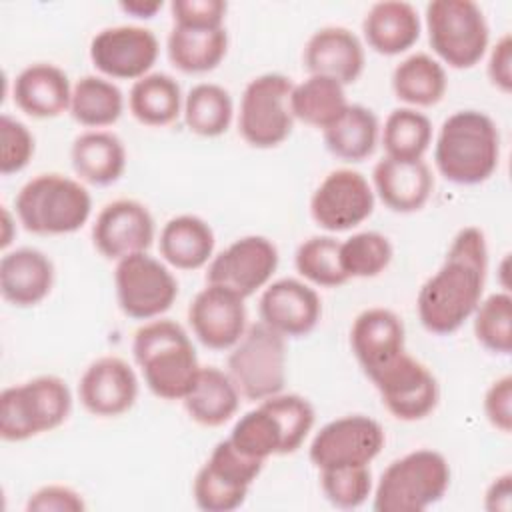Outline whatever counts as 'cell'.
<instances>
[{"label":"cell","instance_id":"6da1fadb","mask_svg":"<svg viewBox=\"0 0 512 512\" xmlns=\"http://www.w3.org/2000/svg\"><path fill=\"white\" fill-rule=\"evenodd\" d=\"M488 270V248L484 232L476 226L462 228L434 276H430L416 298L422 326L438 336L456 332L482 300Z\"/></svg>","mask_w":512,"mask_h":512},{"label":"cell","instance_id":"7a4b0ae2","mask_svg":"<svg viewBox=\"0 0 512 512\" xmlns=\"http://www.w3.org/2000/svg\"><path fill=\"white\" fill-rule=\"evenodd\" d=\"M500 160V134L494 120L480 110L450 114L434 144V164L452 184L476 186L486 182Z\"/></svg>","mask_w":512,"mask_h":512},{"label":"cell","instance_id":"3957f363","mask_svg":"<svg viewBox=\"0 0 512 512\" xmlns=\"http://www.w3.org/2000/svg\"><path fill=\"white\" fill-rule=\"evenodd\" d=\"M132 354L146 386L162 400H182L200 370L190 336L168 318L140 326L132 340Z\"/></svg>","mask_w":512,"mask_h":512},{"label":"cell","instance_id":"277c9868","mask_svg":"<svg viewBox=\"0 0 512 512\" xmlns=\"http://www.w3.org/2000/svg\"><path fill=\"white\" fill-rule=\"evenodd\" d=\"M314 406L300 394H274L238 418L228 440L246 456L264 460L296 452L314 426Z\"/></svg>","mask_w":512,"mask_h":512},{"label":"cell","instance_id":"5b68a950","mask_svg":"<svg viewBox=\"0 0 512 512\" xmlns=\"http://www.w3.org/2000/svg\"><path fill=\"white\" fill-rule=\"evenodd\" d=\"M24 230L40 236H60L80 230L92 212L90 192L68 176L50 172L28 180L14 200Z\"/></svg>","mask_w":512,"mask_h":512},{"label":"cell","instance_id":"8992f818","mask_svg":"<svg viewBox=\"0 0 512 512\" xmlns=\"http://www.w3.org/2000/svg\"><path fill=\"white\" fill-rule=\"evenodd\" d=\"M450 486L448 460L428 448L404 454L388 464L376 490V512H422L440 502Z\"/></svg>","mask_w":512,"mask_h":512},{"label":"cell","instance_id":"52a82bcc","mask_svg":"<svg viewBox=\"0 0 512 512\" xmlns=\"http://www.w3.org/2000/svg\"><path fill=\"white\" fill-rule=\"evenodd\" d=\"M72 410L68 384L58 376H36L0 394V436L24 442L66 422Z\"/></svg>","mask_w":512,"mask_h":512},{"label":"cell","instance_id":"ba28073f","mask_svg":"<svg viewBox=\"0 0 512 512\" xmlns=\"http://www.w3.org/2000/svg\"><path fill=\"white\" fill-rule=\"evenodd\" d=\"M426 30L432 50L452 68L476 66L486 54L490 30L472 0H432L426 6Z\"/></svg>","mask_w":512,"mask_h":512},{"label":"cell","instance_id":"9c48e42d","mask_svg":"<svg viewBox=\"0 0 512 512\" xmlns=\"http://www.w3.org/2000/svg\"><path fill=\"white\" fill-rule=\"evenodd\" d=\"M228 374L240 396L252 402L280 394L286 384L284 336L256 322L246 328L228 356Z\"/></svg>","mask_w":512,"mask_h":512},{"label":"cell","instance_id":"30bf717a","mask_svg":"<svg viewBox=\"0 0 512 512\" xmlns=\"http://www.w3.org/2000/svg\"><path fill=\"white\" fill-rule=\"evenodd\" d=\"M292 88V80L278 72L260 74L246 84L238 112V132L246 144L274 148L290 136L294 126L290 112Z\"/></svg>","mask_w":512,"mask_h":512},{"label":"cell","instance_id":"8fae6325","mask_svg":"<svg viewBox=\"0 0 512 512\" xmlns=\"http://www.w3.org/2000/svg\"><path fill=\"white\" fill-rule=\"evenodd\" d=\"M262 468L264 460L242 454L228 438L220 440L194 478L196 506L206 512L240 508Z\"/></svg>","mask_w":512,"mask_h":512},{"label":"cell","instance_id":"7c38bea8","mask_svg":"<svg viewBox=\"0 0 512 512\" xmlns=\"http://www.w3.org/2000/svg\"><path fill=\"white\" fill-rule=\"evenodd\" d=\"M114 288L120 310L134 320L162 316L178 296V282L172 272L146 252L118 260Z\"/></svg>","mask_w":512,"mask_h":512},{"label":"cell","instance_id":"4fadbf2b","mask_svg":"<svg viewBox=\"0 0 512 512\" xmlns=\"http://www.w3.org/2000/svg\"><path fill=\"white\" fill-rule=\"evenodd\" d=\"M382 426L364 414H348L324 424L310 442L308 456L318 470L368 466L384 448Z\"/></svg>","mask_w":512,"mask_h":512},{"label":"cell","instance_id":"5bb4252c","mask_svg":"<svg viewBox=\"0 0 512 512\" xmlns=\"http://www.w3.org/2000/svg\"><path fill=\"white\" fill-rule=\"evenodd\" d=\"M386 410L404 422H416L434 412L440 388L434 374L414 356L402 352L372 378Z\"/></svg>","mask_w":512,"mask_h":512},{"label":"cell","instance_id":"9a60e30c","mask_svg":"<svg viewBox=\"0 0 512 512\" xmlns=\"http://www.w3.org/2000/svg\"><path fill=\"white\" fill-rule=\"evenodd\" d=\"M374 210L368 180L350 168L332 170L310 198L312 220L328 232H344L362 224Z\"/></svg>","mask_w":512,"mask_h":512},{"label":"cell","instance_id":"2e32d148","mask_svg":"<svg viewBox=\"0 0 512 512\" xmlns=\"http://www.w3.org/2000/svg\"><path fill=\"white\" fill-rule=\"evenodd\" d=\"M278 268V250L264 236H242L216 254L206 272L208 284L224 286L244 300L268 284Z\"/></svg>","mask_w":512,"mask_h":512},{"label":"cell","instance_id":"e0dca14e","mask_svg":"<svg viewBox=\"0 0 512 512\" xmlns=\"http://www.w3.org/2000/svg\"><path fill=\"white\" fill-rule=\"evenodd\" d=\"M160 46L152 30L122 24L100 30L90 42V60L108 78L140 80L156 64Z\"/></svg>","mask_w":512,"mask_h":512},{"label":"cell","instance_id":"ac0fdd59","mask_svg":"<svg viewBox=\"0 0 512 512\" xmlns=\"http://www.w3.org/2000/svg\"><path fill=\"white\" fill-rule=\"evenodd\" d=\"M154 240V218L150 210L130 198L106 204L92 226V242L108 260H122L146 252Z\"/></svg>","mask_w":512,"mask_h":512},{"label":"cell","instance_id":"d6986e66","mask_svg":"<svg viewBox=\"0 0 512 512\" xmlns=\"http://www.w3.org/2000/svg\"><path fill=\"white\" fill-rule=\"evenodd\" d=\"M188 322L206 348L228 350L246 332L244 298L224 286L208 284L194 296Z\"/></svg>","mask_w":512,"mask_h":512},{"label":"cell","instance_id":"ffe728a7","mask_svg":"<svg viewBox=\"0 0 512 512\" xmlns=\"http://www.w3.org/2000/svg\"><path fill=\"white\" fill-rule=\"evenodd\" d=\"M258 312L260 322L284 338H300L316 328L322 316V302L308 284L296 278H282L264 288Z\"/></svg>","mask_w":512,"mask_h":512},{"label":"cell","instance_id":"44dd1931","mask_svg":"<svg viewBox=\"0 0 512 512\" xmlns=\"http://www.w3.org/2000/svg\"><path fill=\"white\" fill-rule=\"evenodd\" d=\"M78 398L92 416L114 418L134 406L138 398V378L126 360L102 356L80 376Z\"/></svg>","mask_w":512,"mask_h":512},{"label":"cell","instance_id":"7402d4cb","mask_svg":"<svg viewBox=\"0 0 512 512\" xmlns=\"http://www.w3.org/2000/svg\"><path fill=\"white\" fill-rule=\"evenodd\" d=\"M352 352L368 378L388 366L404 350V324L388 308L360 312L350 328Z\"/></svg>","mask_w":512,"mask_h":512},{"label":"cell","instance_id":"603a6c76","mask_svg":"<svg viewBox=\"0 0 512 512\" xmlns=\"http://www.w3.org/2000/svg\"><path fill=\"white\" fill-rule=\"evenodd\" d=\"M302 60L310 76H326L346 86L364 70V46L352 30L324 26L308 38Z\"/></svg>","mask_w":512,"mask_h":512},{"label":"cell","instance_id":"cb8c5ba5","mask_svg":"<svg viewBox=\"0 0 512 512\" xmlns=\"http://www.w3.org/2000/svg\"><path fill=\"white\" fill-rule=\"evenodd\" d=\"M54 264L38 248H16L0 260V292L18 308L40 304L52 290Z\"/></svg>","mask_w":512,"mask_h":512},{"label":"cell","instance_id":"d4e9b609","mask_svg":"<svg viewBox=\"0 0 512 512\" xmlns=\"http://www.w3.org/2000/svg\"><path fill=\"white\" fill-rule=\"evenodd\" d=\"M372 182L382 204L400 214L420 210L434 188V176L424 160L402 162L388 156L376 162Z\"/></svg>","mask_w":512,"mask_h":512},{"label":"cell","instance_id":"484cf974","mask_svg":"<svg viewBox=\"0 0 512 512\" xmlns=\"http://www.w3.org/2000/svg\"><path fill=\"white\" fill-rule=\"evenodd\" d=\"M12 98L14 104L32 118H56L70 110L72 86L62 68L36 62L18 72Z\"/></svg>","mask_w":512,"mask_h":512},{"label":"cell","instance_id":"4316f807","mask_svg":"<svg viewBox=\"0 0 512 512\" xmlns=\"http://www.w3.org/2000/svg\"><path fill=\"white\" fill-rule=\"evenodd\" d=\"M420 16L410 2L384 0L370 6L362 32L368 46L382 56L406 52L420 38Z\"/></svg>","mask_w":512,"mask_h":512},{"label":"cell","instance_id":"83f0119b","mask_svg":"<svg viewBox=\"0 0 512 512\" xmlns=\"http://www.w3.org/2000/svg\"><path fill=\"white\" fill-rule=\"evenodd\" d=\"M182 402L196 424L216 428L236 414L240 392L228 372H222L216 366H200L198 376Z\"/></svg>","mask_w":512,"mask_h":512},{"label":"cell","instance_id":"f1b7e54d","mask_svg":"<svg viewBox=\"0 0 512 512\" xmlns=\"http://www.w3.org/2000/svg\"><path fill=\"white\" fill-rule=\"evenodd\" d=\"M70 160L80 180L92 186H108L124 174L126 150L116 134L88 130L74 138Z\"/></svg>","mask_w":512,"mask_h":512},{"label":"cell","instance_id":"f546056e","mask_svg":"<svg viewBox=\"0 0 512 512\" xmlns=\"http://www.w3.org/2000/svg\"><path fill=\"white\" fill-rule=\"evenodd\" d=\"M214 232L194 214L170 218L160 232V256L178 270H198L212 258Z\"/></svg>","mask_w":512,"mask_h":512},{"label":"cell","instance_id":"4dcf8cb0","mask_svg":"<svg viewBox=\"0 0 512 512\" xmlns=\"http://www.w3.org/2000/svg\"><path fill=\"white\" fill-rule=\"evenodd\" d=\"M168 58L172 66L186 74H204L214 70L226 56L228 32L220 28L174 26L168 34Z\"/></svg>","mask_w":512,"mask_h":512},{"label":"cell","instance_id":"1f68e13d","mask_svg":"<svg viewBox=\"0 0 512 512\" xmlns=\"http://www.w3.org/2000/svg\"><path fill=\"white\" fill-rule=\"evenodd\" d=\"M184 100L180 84L164 72H150L136 80L128 94L132 116L144 124L162 128L172 124L182 112Z\"/></svg>","mask_w":512,"mask_h":512},{"label":"cell","instance_id":"d6a6232c","mask_svg":"<svg viewBox=\"0 0 512 512\" xmlns=\"http://www.w3.org/2000/svg\"><path fill=\"white\" fill-rule=\"evenodd\" d=\"M378 118L362 104H348L340 118L324 132V144L340 160L362 162L376 150Z\"/></svg>","mask_w":512,"mask_h":512},{"label":"cell","instance_id":"836d02e7","mask_svg":"<svg viewBox=\"0 0 512 512\" xmlns=\"http://www.w3.org/2000/svg\"><path fill=\"white\" fill-rule=\"evenodd\" d=\"M446 70L444 66L424 52H416L404 58L392 72V90L398 100L428 108L442 100L446 94Z\"/></svg>","mask_w":512,"mask_h":512},{"label":"cell","instance_id":"e575fe53","mask_svg":"<svg viewBox=\"0 0 512 512\" xmlns=\"http://www.w3.org/2000/svg\"><path fill=\"white\" fill-rule=\"evenodd\" d=\"M344 86L326 76H308L290 92V112L294 120L326 130L346 110Z\"/></svg>","mask_w":512,"mask_h":512},{"label":"cell","instance_id":"d590c367","mask_svg":"<svg viewBox=\"0 0 512 512\" xmlns=\"http://www.w3.org/2000/svg\"><path fill=\"white\" fill-rule=\"evenodd\" d=\"M124 110L122 90L102 76H82L72 86L70 114L88 128L112 126Z\"/></svg>","mask_w":512,"mask_h":512},{"label":"cell","instance_id":"8d00e7d4","mask_svg":"<svg viewBox=\"0 0 512 512\" xmlns=\"http://www.w3.org/2000/svg\"><path fill=\"white\" fill-rule=\"evenodd\" d=\"M182 112L190 132L204 138H216L230 128L234 104L226 88L212 82H200L186 94Z\"/></svg>","mask_w":512,"mask_h":512},{"label":"cell","instance_id":"74e56055","mask_svg":"<svg viewBox=\"0 0 512 512\" xmlns=\"http://www.w3.org/2000/svg\"><path fill=\"white\" fill-rule=\"evenodd\" d=\"M432 144V122L416 108H396L382 128L386 156L402 162L422 160Z\"/></svg>","mask_w":512,"mask_h":512},{"label":"cell","instance_id":"f35d334b","mask_svg":"<svg viewBox=\"0 0 512 512\" xmlns=\"http://www.w3.org/2000/svg\"><path fill=\"white\" fill-rule=\"evenodd\" d=\"M294 266L300 276L316 286L336 288L350 280L340 266V242L334 236L304 240L294 254Z\"/></svg>","mask_w":512,"mask_h":512},{"label":"cell","instance_id":"ab89813d","mask_svg":"<svg viewBox=\"0 0 512 512\" xmlns=\"http://www.w3.org/2000/svg\"><path fill=\"white\" fill-rule=\"evenodd\" d=\"M390 240L374 230L358 232L340 242V266L348 278H374L392 260Z\"/></svg>","mask_w":512,"mask_h":512},{"label":"cell","instance_id":"60d3db41","mask_svg":"<svg viewBox=\"0 0 512 512\" xmlns=\"http://www.w3.org/2000/svg\"><path fill=\"white\" fill-rule=\"evenodd\" d=\"M474 336L492 354L512 352V296L508 292L480 300L474 310Z\"/></svg>","mask_w":512,"mask_h":512},{"label":"cell","instance_id":"b9f144b4","mask_svg":"<svg viewBox=\"0 0 512 512\" xmlns=\"http://www.w3.org/2000/svg\"><path fill=\"white\" fill-rule=\"evenodd\" d=\"M324 496L342 510L362 506L372 492V472L368 466H344L320 470Z\"/></svg>","mask_w":512,"mask_h":512},{"label":"cell","instance_id":"7bdbcfd3","mask_svg":"<svg viewBox=\"0 0 512 512\" xmlns=\"http://www.w3.org/2000/svg\"><path fill=\"white\" fill-rule=\"evenodd\" d=\"M0 142V174L10 176L24 170L34 154V136L28 126L8 114H2Z\"/></svg>","mask_w":512,"mask_h":512},{"label":"cell","instance_id":"ee69618b","mask_svg":"<svg viewBox=\"0 0 512 512\" xmlns=\"http://www.w3.org/2000/svg\"><path fill=\"white\" fill-rule=\"evenodd\" d=\"M228 4L222 0H174L170 12L174 26L220 28L224 26Z\"/></svg>","mask_w":512,"mask_h":512},{"label":"cell","instance_id":"f6af8a7d","mask_svg":"<svg viewBox=\"0 0 512 512\" xmlns=\"http://www.w3.org/2000/svg\"><path fill=\"white\" fill-rule=\"evenodd\" d=\"M26 510L34 512H82L86 510L84 498L70 486L62 484H48L38 488L34 494H30L26 502Z\"/></svg>","mask_w":512,"mask_h":512},{"label":"cell","instance_id":"bcb514c9","mask_svg":"<svg viewBox=\"0 0 512 512\" xmlns=\"http://www.w3.org/2000/svg\"><path fill=\"white\" fill-rule=\"evenodd\" d=\"M484 414L488 422L508 434L512 430V376L504 374L494 380L484 396Z\"/></svg>","mask_w":512,"mask_h":512},{"label":"cell","instance_id":"7dc6e473","mask_svg":"<svg viewBox=\"0 0 512 512\" xmlns=\"http://www.w3.org/2000/svg\"><path fill=\"white\" fill-rule=\"evenodd\" d=\"M488 78L490 82L508 94L512 90V38L504 34L490 50L488 56Z\"/></svg>","mask_w":512,"mask_h":512},{"label":"cell","instance_id":"c3c4849f","mask_svg":"<svg viewBox=\"0 0 512 512\" xmlns=\"http://www.w3.org/2000/svg\"><path fill=\"white\" fill-rule=\"evenodd\" d=\"M512 494V476L510 472L492 480L484 496V508L490 512H508Z\"/></svg>","mask_w":512,"mask_h":512},{"label":"cell","instance_id":"681fc988","mask_svg":"<svg viewBox=\"0 0 512 512\" xmlns=\"http://www.w3.org/2000/svg\"><path fill=\"white\" fill-rule=\"evenodd\" d=\"M164 2L162 0H128L120 2V8L134 16V18H152L158 10H162Z\"/></svg>","mask_w":512,"mask_h":512},{"label":"cell","instance_id":"f907efd6","mask_svg":"<svg viewBox=\"0 0 512 512\" xmlns=\"http://www.w3.org/2000/svg\"><path fill=\"white\" fill-rule=\"evenodd\" d=\"M2 216H4V230H6L4 236H2V246L6 248V246L10 244V234H8V230H10V224H12V222H10V212H8L6 208L2 210Z\"/></svg>","mask_w":512,"mask_h":512}]
</instances>
